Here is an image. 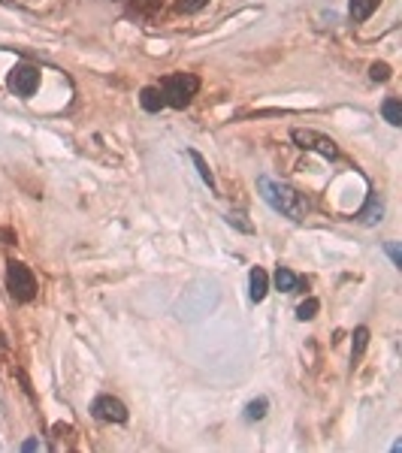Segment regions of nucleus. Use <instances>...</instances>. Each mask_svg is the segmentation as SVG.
Masks as SVG:
<instances>
[{
  "label": "nucleus",
  "instance_id": "4468645a",
  "mask_svg": "<svg viewBox=\"0 0 402 453\" xmlns=\"http://www.w3.org/2000/svg\"><path fill=\"white\" fill-rule=\"evenodd\" d=\"M269 411V399L260 396V399H252V402L245 405V420H263Z\"/></svg>",
  "mask_w": 402,
  "mask_h": 453
},
{
  "label": "nucleus",
  "instance_id": "f3484780",
  "mask_svg": "<svg viewBox=\"0 0 402 453\" xmlns=\"http://www.w3.org/2000/svg\"><path fill=\"white\" fill-rule=\"evenodd\" d=\"M390 64H384V60H375L372 67H369V76H372V82H388L390 79Z\"/></svg>",
  "mask_w": 402,
  "mask_h": 453
},
{
  "label": "nucleus",
  "instance_id": "412c9836",
  "mask_svg": "<svg viewBox=\"0 0 402 453\" xmlns=\"http://www.w3.org/2000/svg\"><path fill=\"white\" fill-rule=\"evenodd\" d=\"M21 450H40V441H25L21 444Z\"/></svg>",
  "mask_w": 402,
  "mask_h": 453
},
{
  "label": "nucleus",
  "instance_id": "a211bd4d",
  "mask_svg": "<svg viewBox=\"0 0 402 453\" xmlns=\"http://www.w3.org/2000/svg\"><path fill=\"white\" fill-rule=\"evenodd\" d=\"M206 3H209V0H179L176 10L179 12H197V10H203Z\"/></svg>",
  "mask_w": 402,
  "mask_h": 453
},
{
  "label": "nucleus",
  "instance_id": "f257e3e1",
  "mask_svg": "<svg viewBox=\"0 0 402 453\" xmlns=\"http://www.w3.org/2000/svg\"><path fill=\"white\" fill-rule=\"evenodd\" d=\"M257 191H260V196L269 202L272 209L282 211V215L291 218V221H302V218L309 215V200L297 191V187L284 185V181L260 176V178H257Z\"/></svg>",
  "mask_w": 402,
  "mask_h": 453
},
{
  "label": "nucleus",
  "instance_id": "0eeeda50",
  "mask_svg": "<svg viewBox=\"0 0 402 453\" xmlns=\"http://www.w3.org/2000/svg\"><path fill=\"white\" fill-rule=\"evenodd\" d=\"M248 287H252V302H263L267 299V293H269V275L263 272L260 266H254L252 272H248Z\"/></svg>",
  "mask_w": 402,
  "mask_h": 453
},
{
  "label": "nucleus",
  "instance_id": "423d86ee",
  "mask_svg": "<svg viewBox=\"0 0 402 453\" xmlns=\"http://www.w3.org/2000/svg\"><path fill=\"white\" fill-rule=\"evenodd\" d=\"M40 85V70L30 64H19L15 70L10 73V88L15 91L19 97H30Z\"/></svg>",
  "mask_w": 402,
  "mask_h": 453
},
{
  "label": "nucleus",
  "instance_id": "f03ea898",
  "mask_svg": "<svg viewBox=\"0 0 402 453\" xmlns=\"http://www.w3.org/2000/svg\"><path fill=\"white\" fill-rule=\"evenodd\" d=\"M161 91H164V100L172 109H185L197 97V91H200V79L194 73H172L161 82Z\"/></svg>",
  "mask_w": 402,
  "mask_h": 453
},
{
  "label": "nucleus",
  "instance_id": "20e7f679",
  "mask_svg": "<svg viewBox=\"0 0 402 453\" xmlns=\"http://www.w3.org/2000/svg\"><path fill=\"white\" fill-rule=\"evenodd\" d=\"M291 139H293V146H297V148L315 151V154L327 157V161H336V157H339V146H336V142H333L330 136L317 133V130H309V127H293Z\"/></svg>",
  "mask_w": 402,
  "mask_h": 453
},
{
  "label": "nucleus",
  "instance_id": "6ab92c4d",
  "mask_svg": "<svg viewBox=\"0 0 402 453\" xmlns=\"http://www.w3.org/2000/svg\"><path fill=\"white\" fill-rule=\"evenodd\" d=\"M384 251L390 254L393 266H402V254H399V245H397V242H388V245H384Z\"/></svg>",
  "mask_w": 402,
  "mask_h": 453
},
{
  "label": "nucleus",
  "instance_id": "ddd939ff",
  "mask_svg": "<svg viewBox=\"0 0 402 453\" xmlns=\"http://www.w3.org/2000/svg\"><path fill=\"white\" fill-rule=\"evenodd\" d=\"M378 0H351V19L354 21H366L375 12Z\"/></svg>",
  "mask_w": 402,
  "mask_h": 453
},
{
  "label": "nucleus",
  "instance_id": "1a4fd4ad",
  "mask_svg": "<svg viewBox=\"0 0 402 453\" xmlns=\"http://www.w3.org/2000/svg\"><path fill=\"white\" fill-rule=\"evenodd\" d=\"M300 275L293 269H287V266H278L276 269V287L282 293H293V290H300Z\"/></svg>",
  "mask_w": 402,
  "mask_h": 453
},
{
  "label": "nucleus",
  "instance_id": "f8f14e48",
  "mask_svg": "<svg viewBox=\"0 0 402 453\" xmlns=\"http://www.w3.org/2000/svg\"><path fill=\"white\" fill-rule=\"evenodd\" d=\"M381 112H384V118H388V124H393V127L402 124V103L397 97H388V100L381 103Z\"/></svg>",
  "mask_w": 402,
  "mask_h": 453
},
{
  "label": "nucleus",
  "instance_id": "6e6552de",
  "mask_svg": "<svg viewBox=\"0 0 402 453\" xmlns=\"http://www.w3.org/2000/svg\"><path fill=\"white\" fill-rule=\"evenodd\" d=\"M381 215H384V200L378 194H369V200H366V206L360 209V221L366 224V226H372L381 221Z\"/></svg>",
  "mask_w": 402,
  "mask_h": 453
},
{
  "label": "nucleus",
  "instance_id": "7ed1b4c3",
  "mask_svg": "<svg viewBox=\"0 0 402 453\" xmlns=\"http://www.w3.org/2000/svg\"><path fill=\"white\" fill-rule=\"evenodd\" d=\"M6 290L15 302H30L36 297V278L25 263L19 260H10L6 263Z\"/></svg>",
  "mask_w": 402,
  "mask_h": 453
},
{
  "label": "nucleus",
  "instance_id": "9b49d317",
  "mask_svg": "<svg viewBox=\"0 0 402 453\" xmlns=\"http://www.w3.org/2000/svg\"><path fill=\"white\" fill-rule=\"evenodd\" d=\"M188 154H191V161H194V166H197V170H200V178L203 181H206V185H209V191H218V185H215V172H212L209 170V163L206 161H203V154H200V151H188Z\"/></svg>",
  "mask_w": 402,
  "mask_h": 453
},
{
  "label": "nucleus",
  "instance_id": "dca6fc26",
  "mask_svg": "<svg viewBox=\"0 0 402 453\" xmlns=\"http://www.w3.org/2000/svg\"><path fill=\"white\" fill-rule=\"evenodd\" d=\"M317 308H321V302H317L315 297L306 299V302H300V305H297V321H312V317L317 314Z\"/></svg>",
  "mask_w": 402,
  "mask_h": 453
},
{
  "label": "nucleus",
  "instance_id": "39448f33",
  "mask_svg": "<svg viewBox=\"0 0 402 453\" xmlns=\"http://www.w3.org/2000/svg\"><path fill=\"white\" fill-rule=\"evenodd\" d=\"M91 414H94L97 420H103V423H127V405L121 402L118 396H97L94 399V405H91Z\"/></svg>",
  "mask_w": 402,
  "mask_h": 453
},
{
  "label": "nucleus",
  "instance_id": "9d476101",
  "mask_svg": "<svg viewBox=\"0 0 402 453\" xmlns=\"http://www.w3.org/2000/svg\"><path fill=\"white\" fill-rule=\"evenodd\" d=\"M139 103H142V109H146V112H161L164 106H166L164 91H161V88H142Z\"/></svg>",
  "mask_w": 402,
  "mask_h": 453
},
{
  "label": "nucleus",
  "instance_id": "2eb2a0df",
  "mask_svg": "<svg viewBox=\"0 0 402 453\" xmlns=\"http://www.w3.org/2000/svg\"><path fill=\"white\" fill-rule=\"evenodd\" d=\"M369 345V329L366 327H357L354 329V347H351V362H357L363 357V351H366Z\"/></svg>",
  "mask_w": 402,
  "mask_h": 453
},
{
  "label": "nucleus",
  "instance_id": "aec40b11",
  "mask_svg": "<svg viewBox=\"0 0 402 453\" xmlns=\"http://www.w3.org/2000/svg\"><path fill=\"white\" fill-rule=\"evenodd\" d=\"M227 224H236L239 230H245V233H252V224L248 221H242V215H227Z\"/></svg>",
  "mask_w": 402,
  "mask_h": 453
}]
</instances>
